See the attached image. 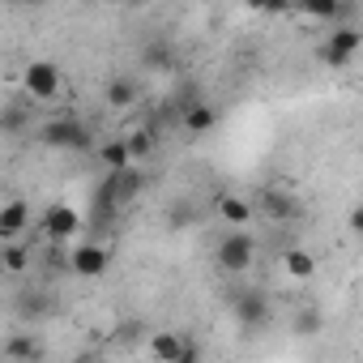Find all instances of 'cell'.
I'll list each match as a JSON object with an SVG mask.
<instances>
[{
    "label": "cell",
    "instance_id": "1",
    "mask_svg": "<svg viewBox=\"0 0 363 363\" xmlns=\"http://www.w3.org/2000/svg\"><path fill=\"white\" fill-rule=\"evenodd\" d=\"M60 90H65V73H60L56 60H43V56L26 60V69H22V94L30 103H52Z\"/></svg>",
    "mask_w": 363,
    "mask_h": 363
},
{
    "label": "cell",
    "instance_id": "2",
    "mask_svg": "<svg viewBox=\"0 0 363 363\" xmlns=\"http://www.w3.org/2000/svg\"><path fill=\"white\" fill-rule=\"evenodd\" d=\"M39 137H43V145H52V150H90V124L86 120H77V116H56V120H48L43 128H39Z\"/></svg>",
    "mask_w": 363,
    "mask_h": 363
},
{
    "label": "cell",
    "instance_id": "3",
    "mask_svg": "<svg viewBox=\"0 0 363 363\" xmlns=\"http://www.w3.org/2000/svg\"><path fill=\"white\" fill-rule=\"evenodd\" d=\"M214 261H218V269H223V274H248V269H252V261H257V240H252L248 231H231V235H223V240H218Z\"/></svg>",
    "mask_w": 363,
    "mask_h": 363
},
{
    "label": "cell",
    "instance_id": "4",
    "mask_svg": "<svg viewBox=\"0 0 363 363\" xmlns=\"http://www.w3.org/2000/svg\"><path fill=\"white\" fill-rule=\"evenodd\" d=\"M359 43H363V39H359L354 26H333L329 39L320 43V60H325L329 69H346V65L359 56Z\"/></svg>",
    "mask_w": 363,
    "mask_h": 363
},
{
    "label": "cell",
    "instance_id": "5",
    "mask_svg": "<svg viewBox=\"0 0 363 363\" xmlns=\"http://www.w3.org/2000/svg\"><path fill=\"white\" fill-rule=\"evenodd\" d=\"M231 312H235V320H240L244 329H265V325H269V299H265L261 291H240V295L231 299Z\"/></svg>",
    "mask_w": 363,
    "mask_h": 363
},
{
    "label": "cell",
    "instance_id": "6",
    "mask_svg": "<svg viewBox=\"0 0 363 363\" xmlns=\"http://www.w3.org/2000/svg\"><path fill=\"white\" fill-rule=\"evenodd\" d=\"M107 265H111V252H107L103 244H90V240H86V244H77V248L69 252V269H73L77 278H99Z\"/></svg>",
    "mask_w": 363,
    "mask_h": 363
},
{
    "label": "cell",
    "instance_id": "7",
    "mask_svg": "<svg viewBox=\"0 0 363 363\" xmlns=\"http://www.w3.org/2000/svg\"><path fill=\"white\" fill-rule=\"evenodd\" d=\"M82 231V214L73 210V206H48L43 210V235L52 240V244H60V240H69V235H77Z\"/></svg>",
    "mask_w": 363,
    "mask_h": 363
},
{
    "label": "cell",
    "instance_id": "8",
    "mask_svg": "<svg viewBox=\"0 0 363 363\" xmlns=\"http://www.w3.org/2000/svg\"><path fill=\"white\" fill-rule=\"evenodd\" d=\"M26 227H30V206L26 201L13 197V201L0 206V244H5V240H22Z\"/></svg>",
    "mask_w": 363,
    "mask_h": 363
},
{
    "label": "cell",
    "instance_id": "9",
    "mask_svg": "<svg viewBox=\"0 0 363 363\" xmlns=\"http://www.w3.org/2000/svg\"><path fill=\"white\" fill-rule=\"evenodd\" d=\"M150 354H154L158 363H184L189 342L179 337V333H171V329H158V333L150 337Z\"/></svg>",
    "mask_w": 363,
    "mask_h": 363
},
{
    "label": "cell",
    "instance_id": "10",
    "mask_svg": "<svg viewBox=\"0 0 363 363\" xmlns=\"http://www.w3.org/2000/svg\"><path fill=\"white\" fill-rule=\"evenodd\" d=\"M291 9L303 13L308 22H342V13H346L342 0H291Z\"/></svg>",
    "mask_w": 363,
    "mask_h": 363
},
{
    "label": "cell",
    "instance_id": "11",
    "mask_svg": "<svg viewBox=\"0 0 363 363\" xmlns=\"http://www.w3.org/2000/svg\"><path fill=\"white\" fill-rule=\"evenodd\" d=\"M261 210H265L274 223H291V218L299 214V201H295V193H278V189H265V193H261Z\"/></svg>",
    "mask_w": 363,
    "mask_h": 363
},
{
    "label": "cell",
    "instance_id": "12",
    "mask_svg": "<svg viewBox=\"0 0 363 363\" xmlns=\"http://www.w3.org/2000/svg\"><path fill=\"white\" fill-rule=\"evenodd\" d=\"M0 354L5 359H43V342L35 337V333H13V337H5V346H0Z\"/></svg>",
    "mask_w": 363,
    "mask_h": 363
},
{
    "label": "cell",
    "instance_id": "13",
    "mask_svg": "<svg viewBox=\"0 0 363 363\" xmlns=\"http://www.w3.org/2000/svg\"><path fill=\"white\" fill-rule=\"evenodd\" d=\"M137 99H141V86H137V82H128V77H111V82H107V107L128 111Z\"/></svg>",
    "mask_w": 363,
    "mask_h": 363
},
{
    "label": "cell",
    "instance_id": "14",
    "mask_svg": "<svg viewBox=\"0 0 363 363\" xmlns=\"http://www.w3.org/2000/svg\"><path fill=\"white\" fill-rule=\"evenodd\" d=\"M214 124H218V107H210V103H189V111H184V128L189 133H214Z\"/></svg>",
    "mask_w": 363,
    "mask_h": 363
},
{
    "label": "cell",
    "instance_id": "15",
    "mask_svg": "<svg viewBox=\"0 0 363 363\" xmlns=\"http://www.w3.org/2000/svg\"><path fill=\"white\" fill-rule=\"evenodd\" d=\"M0 269L5 274H26L30 269V248L22 240H5V248H0Z\"/></svg>",
    "mask_w": 363,
    "mask_h": 363
},
{
    "label": "cell",
    "instance_id": "16",
    "mask_svg": "<svg viewBox=\"0 0 363 363\" xmlns=\"http://www.w3.org/2000/svg\"><path fill=\"white\" fill-rule=\"evenodd\" d=\"M218 214H223L231 227H248V223H252V206H248L244 197H235V193H223V197H218Z\"/></svg>",
    "mask_w": 363,
    "mask_h": 363
},
{
    "label": "cell",
    "instance_id": "17",
    "mask_svg": "<svg viewBox=\"0 0 363 363\" xmlns=\"http://www.w3.org/2000/svg\"><path fill=\"white\" fill-rule=\"evenodd\" d=\"M282 269H286L291 278H299V282H303V278H312V274H316V257H312L308 248H286V252H282Z\"/></svg>",
    "mask_w": 363,
    "mask_h": 363
},
{
    "label": "cell",
    "instance_id": "18",
    "mask_svg": "<svg viewBox=\"0 0 363 363\" xmlns=\"http://www.w3.org/2000/svg\"><path fill=\"white\" fill-rule=\"evenodd\" d=\"M99 158H103V167H107V171H120V167H128V162H133V154H128L124 137L103 141V145H99Z\"/></svg>",
    "mask_w": 363,
    "mask_h": 363
},
{
    "label": "cell",
    "instance_id": "19",
    "mask_svg": "<svg viewBox=\"0 0 363 363\" xmlns=\"http://www.w3.org/2000/svg\"><path fill=\"white\" fill-rule=\"evenodd\" d=\"M124 145H128L133 162H141V158H150V154H154V133H150V128H137V133H128V137H124Z\"/></svg>",
    "mask_w": 363,
    "mask_h": 363
},
{
    "label": "cell",
    "instance_id": "20",
    "mask_svg": "<svg viewBox=\"0 0 363 363\" xmlns=\"http://www.w3.org/2000/svg\"><path fill=\"white\" fill-rule=\"evenodd\" d=\"M30 124V116H26V107H5V111H0V133H22Z\"/></svg>",
    "mask_w": 363,
    "mask_h": 363
},
{
    "label": "cell",
    "instance_id": "21",
    "mask_svg": "<svg viewBox=\"0 0 363 363\" xmlns=\"http://www.w3.org/2000/svg\"><path fill=\"white\" fill-rule=\"evenodd\" d=\"M141 60H145L150 69H171V65H175V56H171V48H167V43H150Z\"/></svg>",
    "mask_w": 363,
    "mask_h": 363
},
{
    "label": "cell",
    "instance_id": "22",
    "mask_svg": "<svg viewBox=\"0 0 363 363\" xmlns=\"http://www.w3.org/2000/svg\"><path fill=\"white\" fill-rule=\"evenodd\" d=\"M295 333L316 337V333H320V312H316V308H303V312L295 316Z\"/></svg>",
    "mask_w": 363,
    "mask_h": 363
},
{
    "label": "cell",
    "instance_id": "23",
    "mask_svg": "<svg viewBox=\"0 0 363 363\" xmlns=\"http://www.w3.org/2000/svg\"><path fill=\"white\" fill-rule=\"evenodd\" d=\"M244 5L257 13H291V0H244Z\"/></svg>",
    "mask_w": 363,
    "mask_h": 363
},
{
    "label": "cell",
    "instance_id": "24",
    "mask_svg": "<svg viewBox=\"0 0 363 363\" xmlns=\"http://www.w3.org/2000/svg\"><path fill=\"white\" fill-rule=\"evenodd\" d=\"M350 231H363V210H350Z\"/></svg>",
    "mask_w": 363,
    "mask_h": 363
},
{
    "label": "cell",
    "instance_id": "25",
    "mask_svg": "<svg viewBox=\"0 0 363 363\" xmlns=\"http://www.w3.org/2000/svg\"><path fill=\"white\" fill-rule=\"evenodd\" d=\"M5 5H35V0H5Z\"/></svg>",
    "mask_w": 363,
    "mask_h": 363
},
{
    "label": "cell",
    "instance_id": "26",
    "mask_svg": "<svg viewBox=\"0 0 363 363\" xmlns=\"http://www.w3.org/2000/svg\"><path fill=\"white\" fill-rule=\"evenodd\" d=\"M120 5H141V0H120Z\"/></svg>",
    "mask_w": 363,
    "mask_h": 363
}]
</instances>
